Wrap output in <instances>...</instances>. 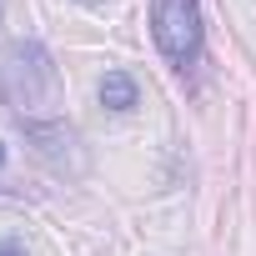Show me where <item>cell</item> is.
Here are the masks:
<instances>
[{"instance_id": "1", "label": "cell", "mask_w": 256, "mask_h": 256, "mask_svg": "<svg viewBox=\"0 0 256 256\" xmlns=\"http://www.w3.org/2000/svg\"><path fill=\"white\" fill-rule=\"evenodd\" d=\"M0 96L20 110V120L56 100V60L40 40H16L0 56Z\"/></svg>"}, {"instance_id": "2", "label": "cell", "mask_w": 256, "mask_h": 256, "mask_svg": "<svg viewBox=\"0 0 256 256\" xmlns=\"http://www.w3.org/2000/svg\"><path fill=\"white\" fill-rule=\"evenodd\" d=\"M151 36L171 70H196L206 56V26H201V0H151Z\"/></svg>"}, {"instance_id": "3", "label": "cell", "mask_w": 256, "mask_h": 256, "mask_svg": "<svg viewBox=\"0 0 256 256\" xmlns=\"http://www.w3.org/2000/svg\"><path fill=\"white\" fill-rule=\"evenodd\" d=\"M100 106L106 110H136L141 106V86H136V76L131 70H106L100 76Z\"/></svg>"}, {"instance_id": "4", "label": "cell", "mask_w": 256, "mask_h": 256, "mask_svg": "<svg viewBox=\"0 0 256 256\" xmlns=\"http://www.w3.org/2000/svg\"><path fill=\"white\" fill-rule=\"evenodd\" d=\"M0 256H20V246L16 241H0Z\"/></svg>"}, {"instance_id": "5", "label": "cell", "mask_w": 256, "mask_h": 256, "mask_svg": "<svg viewBox=\"0 0 256 256\" xmlns=\"http://www.w3.org/2000/svg\"><path fill=\"white\" fill-rule=\"evenodd\" d=\"M0 166H6V146H0Z\"/></svg>"}]
</instances>
